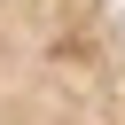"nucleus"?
<instances>
[{"instance_id": "obj_1", "label": "nucleus", "mask_w": 125, "mask_h": 125, "mask_svg": "<svg viewBox=\"0 0 125 125\" xmlns=\"http://www.w3.org/2000/svg\"><path fill=\"white\" fill-rule=\"evenodd\" d=\"M0 125H125L117 0H0Z\"/></svg>"}]
</instances>
